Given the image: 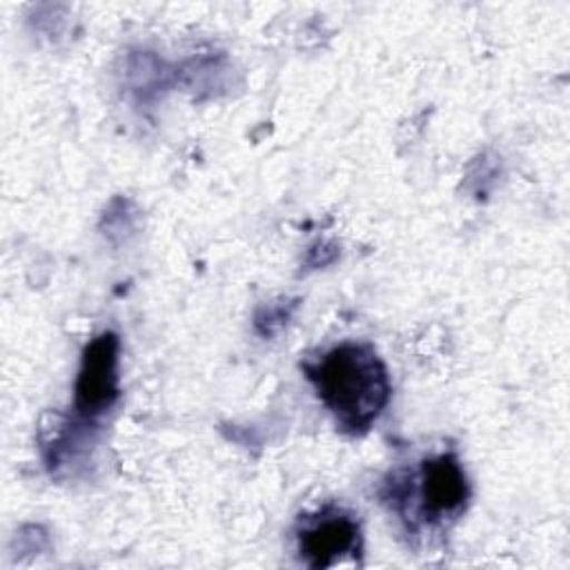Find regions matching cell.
I'll return each instance as SVG.
<instances>
[{
	"label": "cell",
	"instance_id": "obj_3",
	"mask_svg": "<svg viewBox=\"0 0 570 570\" xmlns=\"http://www.w3.org/2000/svg\"><path fill=\"white\" fill-rule=\"evenodd\" d=\"M118 352L120 341L114 332H102L85 345L73 387V407L82 419H96L114 407L120 394Z\"/></svg>",
	"mask_w": 570,
	"mask_h": 570
},
{
	"label": "cell",
	"instance_id": "obj_1",
	"mask_svg": "<svg viewBox=\"0 0 570 570\" xmlns=\"http://www.w3.org/2000/svg\"><path fill=\"white\" fill-rule=\"evenodd\" d=\"M303 370L343 432H365L390 401L387 370L370 345H334Z\"/></svg>",
	"mask_w": 570,
	"mask_h": 570
},
{
	"label": "cell",
	"instance_id": "obj_2",
	"mask_svg": "<svg viewBox=\"0 0 570 570\" xmlns=\"http://www.w3.org/2000/svg\"><path fill=\"white\" fill-rule=\"evenodd\" d=\"M390 485L416 497V512L428 525L454 521L468 503L470 488L459 459L450 452L425 459L416 470V483L392 481Z\"/></svg>",
	"mask_w": 570,
	"mask_h": 570
},
{
	"label": "cell",
	"instance_id": "obj_4",
	"mask_svg": "<svg viewBox=\"0 0 570 570\" xmlns=\"http://www.w3.org/2000/svg\"><path fill=\"white\" fill-rule=\"evenodd\" d=\"M296 550L309 568H330L347 554H358V521L341 508L303 517L296 528Z\"/></svg>",
	"mask_w": 570,
	"mask_h": 570
}]
</instances>
